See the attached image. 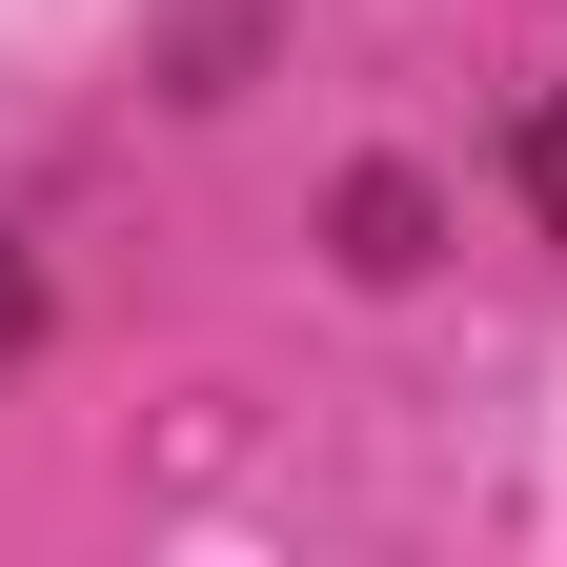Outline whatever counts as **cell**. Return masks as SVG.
<instances>
[{
    "label": "cell",
    "mask_w": 567,
    "mask_h": 567,
    "mask_svg": "<svg viewBox=\"0 0 567 567\" xmlns=\"http://www.w3.org/2000/svg\"><path fill=\"white\" fill-rule=\"evenodd\" d=\"M21 324H41V284H21V244H0V344H21Z\"/></svg>",
    "instance_id": "cell-3"
},
{
    "label": "cell",
    "mask_w": 567,
    "mask_h": 567,
    "mask_svg": "<svg viewBox=\"0 0 567 567\" xmlns=\"http://www.w3.org/2000/svg\"><path fill=\"white\" fill-rule=\"evenodd\" d=\"M344 264L405 284V264H425V183H344Z\"/></svg>",
    "instance_id": "cell-1"
},
{
    "label": "cell",
    "mask_w": 567,
    "mask_h": 567,
    "mask_svg": "<svg viewBox=\"0 0 567 567\" xmlns=\"http://www.w3.org/2000/svg\"><path fill=\"white\" fill-rule=\"evenodd\" d=\"M507 183H527V224L567 244V102H527V142H507Z\"/></svg>",
    "instance_id": "cell-2"
}]
</instances>
